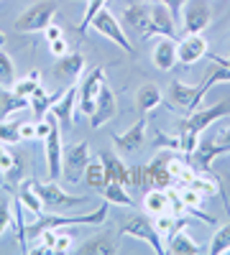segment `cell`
Segmentation results:
<instances>
[{
    "label": "cell",
    "mask_w": 230,
    "mask_h": 255,
    "mask_svg": "<svg viewBox=\"0 0 230 255\" xmlns=\"http://www.w3.org/2000/svg\"><path fill=\"white\" fill-rule=\"evenodd\" d=\"M138 3H149V0H138Z\"/></svg>",
    "instance_id": "obj_47"
},
{
    "label": "cell",
    "mask_w": 230,
    "mask_h": 255,
    "mask_svg": "<svg viewBox=\"0 0 230 255\" xmlns=\"http://www.w3.org/2000/svg\"><path fill=\"white\" fill-rule=\"evenodd\" d=\"M87 163H90V145H87V140H82L61 153V176L69 184H77L82 179V174H85Z\"/></svg>",
    "instance_id": "obj_7"
},
{
    "label": "cell",
    "mask_w": 230,
    "mask_h": 255,
    "mask_svg": "<svg viewBox=\"0 0 230 255\" xmlns=\"http://www.w3.org/2000/svg\"><path fill=\"white\" fill-rule=\"evenodd\" d=\"M143 133H146V115H141L128 130L125 133H120V135H113V143H115V148L120 153H136L138 148L143 145Z\"/></svg>",
    "instance_id": "obj_16"
},
{
    "label": "cell",
    "mask_w": 230,
    "mask_h": 255,
    "mask_svg": "<svg viewBox=\"0 0 230 255\" xmlns=\"http://www.w3.org/2000/svg\"><path fill=\"white\" fill-rule=\"evenodd\" d=\"M3 151H5V145H3V143H0V153H3Z\"/></svg>",
    "instance_id": "obj_45"
},
{
    "label": "cell",
    "mask_w": 230,
    "mask_h": 255,
    "mask_svg": "<svg viewBox=\"0 0 230 255\" xmlns=\"http://www.w3.org/2000/svg\"><path fill=\"white\" fill-rule=\"evenodd\" d=\"M156 3L166 5V8H169V13L177 18V15L182 13V8H184V3H187V0H156Z\"/></svg>",
    "instance_id": "obj_42"
},
{
    "label": "cell",
    "mask_w": 230,
    "mask_h": 255,
    "mask_svg": "<svg viewBox=\"0 0 230 255\" xmlns=\"http://www.w3.org/2000/svg\"><path fill=\"white\" fill-rule=\"evenodd\" d=\"M102 197H105L108 204H118V207H133V199L128 197L123 184H108L102 189Z\"/></svg>",
    "instance_id": "obj_31"
},
{
    "label": "cell",
    "mask_w": 230,
    "mask_h": 255,
    "mask_svg": "<svg viewBox=\"0 0 230 255\" xmlns=\"http://www.w3.org/2000/svg\"><path fill=\"white\" fill-rule=\"evenodd\" d=\"M77 97H79L77 87H74V84H69V87L61 92V97L51 105L49 113L59 120V128H61V130H72V125H74V102H77Z\"/></svg>",
    "instance_id": "obj_14"
},
{
    "label": "cell",
    "mask_w": 230,
    "mask_h": 255,
    "mask_svg": "<svg viewBox=\"0 0 230 255\" xmlns=\"http://www.w3.org/2000/svg\"><path fill=\"white\" fill-rule=\"evenodd\" d=\"M118 115V100H115V92L108 87V84H102L100 87V95L95 100V113L90 115V125L92 128H102L105 123H110L113 118Z\"/></svg>",
    "instance_id": "obj_12"
},
{
    "label": "cell",
    "mask_w": 230,
    "mask_h": 255,
    "mask_svg": "<svg viewBox=\"0 0 230 255\" xmlns=\"http://www.w3.org/2000/svg\"><path fill=\"white\" fill-rule=\"evenodd\" d=\"M36 191L38 197L44 199V207L54 209V212H64V209H77V207H85L90 202V197H74V194H67L56 181H49V184H38L36 181Z\"/></svg>",
    "instance_id": "obj_5"
},
{
    "label": "cell",
    "mask_w": 230,
    "mask_h": 255,
    "mask_svg": "<svg viewBox=\"0 0 230 255\" xmlns=\"http://www.w3.org/2000/svg\"><path fill=\"white\" fill-rule=\"evenodd\" d=\"M74 238L69 235V232H64V227H56V235H54V253L61 255V253H69L72 250V243Z\"/></svg>",
    "instance_id": "obj_36"
},
{
    "label": "cell",
    "mask_w": 230,
    "mask_h": 255,
    "mask_svg": "<svg viewBox=\"0 0 230 255\" xmlns=\"http://www.w3.org/2000/svg\"><path fill=\"white\" fill-rule=\"evenodd\" d=\"M182 20H184V33H202L207 26L213 23V10L207 0H187L182 8Z\"/></svg>",
    "instance_id": "obj_8"
},
{
    "label": "cell",
    "mask_w": 230,
    "mask_h": 255,
    "mask_svg": "<svg viewBox=\"0 0 230 255\" xmlns=\"http://www.w3.org/2000/svg\"><path fill=\"white\" fill-rule=\"evenodd\" d=\"M20 171H23V156H20V153H10V151L0 153V174H3L5 179L18 181Z\"/></svg>",
    "instance_id": "obj_27"
},
{
    "label": "cell",
    "mask_w": 230,
    "mask_h": 255,
    "mask_svg": "<svg viewBox=\"0 0 230 255\" xmlns=\"http://www.w3.org/2000/svg\"><path fill=\"white\" fill-rule=\"evenodd\" d=\"M18 199H20V207H26L31 215H41L44 212V199L38 197V191H36V181L33 179H28V181H23L20 184V189H18Z\"/></svg>",
    "instance_id": "obj_26"
},
{
    "label": "cell",
    "mask_w": 230,
    "mask_h": 255,
    "mask_svg": "<svg viewBox=\"0 0 230 255\" xmlns=\"http://www.w3.org/2000/svg\"><path fill=\"white\" fill-rule=\"evenodd\" d=\"M28 102H31V110H33V120H44L46 113L51 110V105L56 102V97L49 95L44 87H38V90L28 97Z\"/></svg>",
    "instance_id": "obj_28"
},
{
    "label": "cell",
    "mask_w": 230,
    "mask_h": 255,
    "mask_svg": "<svg viewBox=\"0 0 230 255\" xmlns=\"http://www.w3.org/2000/svg\"><path fill=\"white\" fill-rule=\"evenodd\" d=\"M46 143V171H49V179L56 181L61 176V128H59V120L54 118V125H51V133L44 138Z\"/></svg>",
    "instance_id": "obj_13"
},
{
    "label": "cell",
    "mask_w": 230,
    "mask_h": 255,
    "mask_svg": "<svg viewBox=\"0 0 230 255\" xmlns=\"http://www.w3.org/2000/svg\"><path fill=\"white\" fill-rule=\"evenodd\" d=\"M100 161H102V166H105L108 184H123V186H128L131 171H128V166H125L120 158H115V156L108 153V151H102V153H100Z\"/></svg>",
    "instance_id": "obj_21"
},
{
    "label": "cell",
    "mask_w": 230,
    "mask_h": 255,
    "mask_svg": "<svg viewBox=\"0 0 230 255\" xmlns=\"http://www.w3.org/2000/svg\"><path fill=\"white\" fill-rule=\"evenodd\" d=\"M151 15H154V36L177 38V18L169 13V8L156 3V5H151Z\"/></svg>",
    "instance_id": "obj_23"
},
{
    "label": "cell",
    "mask_w": 230,
    "mask_h": 255,
    "mask_svg": "<svg viewBox=\"0 0 230 255\" xmlns=\"http://www.w3.org/2000/svg\"><path fill=\"white\" fill-rule=\"evenodd\" d=\"M118 232H120L123 238H136V240L149 243V248H151L156 255H164V253H166L159 230H156V225L149 220V215H133V217H128V220L120 225Z\"/></svg>",
    "instance_id": "obj_4"
},
{
    "label": "cell",
    "mask_w": 230,
    "mask_h": 255,
    "mask_svg": "<svg viewBox=\"0 0 230 255\" xmlns=\"http://www.w3.org/2000/svg\"><path fill=\"white\" fill-rule=\"evenodd\" d=\"M161 100H164V95L159 90V84L146 82V84H141V87L136 90V110L141 115H146V113H151L154 108H159Z\"/></svg>",
    "instance_id": "obj_20"
},
{
    "label": "cell",
    "mask_w": 230,
    "mask_h": 255,
    "mask_svg": "<svg viewBox=\"0 0 230 255\" xmlns=\"http://www.w3.org/2000/svg\"><path fill=\"white\" fill-rule=\"evenodd\" d=\"M177 56L184 67H190V64H197L200 59L207 56V41L202 33H190L187 38H182L177 44Z\"/></svg>",
    "instance_id": "obj_15"
},
{
    "label": "cell",
    "mask_w": 230,
    "mask_h": 255,
    "mask_svg": "<svg viewBox=\"0 0 230 255\" xmlns=\"http://www.w3.org/2000/svg\"><path fill=\"white\" fill-rule=\"evenodd\" d=\"M31 138H36V123L23 120L20 123V140H31Z\"/></svg>",
    "instance_id": "obj_41"
},
{
    "label": "cell",
    "mask_w": 230,
    "mask_h": 255,
    "mask_svg": "<svg viewBox=\"0 0 230 255\" xmlns=\"http://www.w3.org/2000/svg\"><path fill=\"white\" fill-rule=\"evenodd\" d=\"M108 220V202H102L90 215H74V217H61V215H38L33 225L26 227V238L36 240L41 230H56V227H77V225H102Z\"/></svg>",
    "instance_id": "obj_2"
},
{
    "label": "cell",
    "mask_w": 230,
    "mask_h": 255,
    "mask_svg": "<svg viewBox=\"0 0 230 255\" xmlns=\"http://www.w3.org/2000/svg\"><path fill=\"white\" fill-rule=\"evenodd\" d=\"M105 84V69L102 67H95L85 82H82V90H79V110L85 115H92L95 113V100L100 95V87Z\"/></svg>",
    "instance_id": "obj_11"
},
{
    "label": "cell",
    "mask_w": 230,
    "mask_h": 255,
    "mask_svg": "<svg viewBox=\"0 0 230 255\" xmlns=\"http://www.w3.org/2000/svg\"><path fill=\"white\" fill-rule=\"evenodd\" d=\"M120 248H118V240L113 235H95V238H87V243H82L77 248L79 255H115Z\"/></svg>",
    "instance_id": "obj_22"
},
{
    "label": "cell",
    "mask_w": 230,
    "mask_h": 255,
    "mask_svg": "<svg viewBox=\"0 0 230 255\" xmlns=\"http://www.w3.org/2000/svg\"><path fill=\"white\" fill-rule=\"evenodd\" d=\"M90 28H92L95 33H100V36H105L108 41H113V44L120 46L125 54H133V44L128 41V36H125V31H123V26H120V20H118L113 13H108L105 8H102V10L92 18Z\"/></svg>",
    "instance_id": "obj_6"
},
{
    "label": "cell",
    "mask_w": 230,
    "mask_h": 255,
    "mask_svg": "<svg viewBox=\"0 0 230 255\" xmlns=\"http://www.w3.org/2000/svg\"><path fill=\"white\" fill-rule=\"evenodd\" d=\"M85 184L95 191H102L108 186V176H105V166L102 161H95V163H87L85 168Z\"/></svg>",
    "instance_id": "obj_29"
},
{
    "label": "cell",
    "mask_w": 230,
    "mask_h": 255,
    "mask_svg": "<svg viewBox=\"0 0 230 255\" xmlns=\"http://www.w3.org/2000/svg\"><path fill=\"white\" fill-rule=\"evenodd\" d=\"M3 179H5V176H3V174H0V186H5V181H3Z\"/></svg>",
    "instance_id": "obj_44"
},
{
    "label": "cell",
    "mask_w": 230,
    "mask_h": 255,
    "mask_svg": "<svg viewBox=\"0 0 230 255\" xmlns=\"http://www.w3.org/2000/svg\"><path fill=\"white\" fill-rule=\"evenodd\" d=\"M38 87H41V74L33 69V72H28L23 79H15L10 90H13L15 95H20V97H31Z\"/></svg>",
    "instance_id": "obj_30"
},
{
    "label": "cell",
    "mask_w": 230,
    "mask_h": 255,
    "mask_svg": "<svg viewBox=\"0 0 230 255\" xmlns=\"http://www.w3.org/2000/svg\"><path fill=\"white\" fill-rule=\"evenodd\" d=\"M105 3L108 0H87V8H85V18L79 20V26H77V31L79 33H87V28H90V23H92V18L105 8Z\"/></svg>",
    "instance_id": "obj_35"
},
{
    "label": "cell",
    "mask_w": 230,
    "mask_h": 255,
    "mask_svg": "<svg viewBox=\"0 0 230 255\" xmlns=\"http://www.w3.org/2000/svg\"><path fill=\"white\" fill-rule=\"evenodd\" d=\"M166 97H169V102L174 105V108H182L187 115L195 113L200 108L202 102V92L200 87H192V84H184V82H172L169 84V92H166Z\"/></svg>",
    "instance_id": "obj_10"
},
{
    "label": "cell",
    "mask_w": 230,
    "mask_h": 255,
    "mask_svg": "<svg viewBox=\"0 0 230 255\" xmlns=\"http://www.w3.org/2000/svg\"><path fill=\"white\" fill-rule=\"evenodd\" d=\"M28 108H31L28 97H20V95H15L8 87H0V120L10 118L18 110H28Z\"/></svg>",
    "instance_id": "obj_25"
},
{
    "label": "cell",
    "mask_w": 230,
    "mask_h": 255,
    "mask_svg": "<svg viewBox=\"0 0 230 255\" xmlns=\"http://www.w3.org/2000/svg\"><path fill=\"white\" fill-rule=\"evenodd\" d=\"M223 253H230V222L218 227L215 238L210 243V255H223Z\"/></svg>",
    "instance_id": "obj_32"
},
{
    "label": "cell",
    "mask_w": 230,
    "mask_h": 255,
    "mask_svg": "<svg viewBox=\"0 0 230 255\" xmlns=\"http://www.w3.org/2000/svg\"><path fill=\"white\" fill-rule=\"evenodd\" d=\"M166 253H174V255H197L200 253V245L187 235L184 227L174 230L169 238H166Z\"/></svg>",
    "instance_id": "obj_24"
},
{
    "label": "cell",
    "mask_w": 230,
    "mask_h": 255,
    "mask_svg": "<svg viewBox=\"0 0 230 255\" xmlns=\"http://www.w3.org/2000/svg\"><path fill=\"white\" fill-rule=\"evenodd\" d=\"M146 215H154V217H161V215H172V197H169V189H149L146 191Z\"/></svg>",
    "instance_id": "obj_19"
},
{
    "label": "cell",
    "mask_w": 230,
    "mask_h": 255,
    "mask_svg": "<svg viewBox=\"0 0 230 255\" xmlns=\"http://www.w3.org/2000/svg\"><path fill=\"white\" fill-rule=\"evenodd\" d=\"M13 82H15V64H13V59L5 51H0V87L10 90Z\"/></svg>",
    "instance_id": "obj_33"
},
{
    "label": "cell",
    "mask_w": 230,
    "mask_h": 255,
    "mask_svg": "<svg viewBox=\"0 0 230 255\" xmlns=\"http://www.w3.org/2000/svg\"><path fill=\"white\" fill-rule=\"evenodd\" d=\"M56 3L51 0H41V3H33L31 8H26L15 18L13 28L18 33H36V31H44L49 23H54V15H56Z\"/></svg>",
    "instance_id": "obj_3"
},
{
    "label": "cell",
    "mask_w": 230,
    "mask_h": 255,
    "mask_svg": "<svg viewBox=\"0 0 230 255\" xmlns=\"http://www.w3.org/2000/svg\"><path fill=\"white\" fill-rule=\"evenodd\" d=\"M190 186H195V189L200 191V194H205L207 199H210V197L215 194V191H218V186H215L213 181H205V179H200V176H195V179L190 181Z\"/></svg>",
    "instance_id": "obj_38"
},
{
    "label": "cell",
    "mask_w": 230,
    "mask_h": 255,
    "mask_svg": "<svg viewBox=\"0 0 230 255\" xmlns=\"http://www.w3.org/2000/svg\"><path fill=\"white\" fill-rule=\"evenodd\" d=\"M82 72H85V56L79 51H69L54 61V74L61 82H77V77H82Z\"/></svg>",
    "instance_id": "obj_17"
},
{
    "label": "cell",
    "mask_w": 230,
    "mask_h": 255,
    "mask_svg": "<svg viewBox=\"0 0 230 255\" xmlns=\"http://www.w3.org/2000/svg\"><path fill=\"white\" fill-rule=\"evenodd\" d=\"M49 46H51V54H54V56H64V54H69V44L64 41V36H61V38H54Z\"/></svg>",
    "instance_id": "obj_39"
},
{
    "label": "cell",
    "mask_w": 230,
    "mask_h": 255,
    "mask_svg": "<svg viewBox=\"0 0 230 255\" xmlns=\"http://www.w3.org/2000/svg\"><path fill=\"white\" fill-rule=\"evenodd\" d=\"M151 61H154V67L161 69V72H172L177 67V41L169 38V36H161L156 41V46H154V54H151Z\"/></svg>",
    "instance_id": "obj_18"
},
{
    "label": "cell",
    "mask_w": 230,
    "mask_h": 255,
    "mask_svg": "<svg viewBox=\"0 0 230 255\" xmlns=\"http://www.w3.org/2000/svg\"><path fill=\"white\" fill-rule=\"evenodd\" d=\"M123 23L131 31L141 33V38H151L154 36V15H151V5L149 3H136L123 10Z\"/></svg>",
    "instance_id": "obj_9"
},
{
    "label": "cell",
    "mask_w": 230,
    "mask_h": 255,
    "mask_svg": "<svg viewBox=\"0 0 230 255\" xmlns=\"http://www.w3.org/2000/svg\"><path fill=\"white\" fill-rule=\"evenodd\" d=\"M0 143H3V145L20 143V123H5V120H0Z\"/></svg>",
    "instance_id": "obj_34"
},
{
    "label": "cell",
    "mask_w": 230,
    "mask_h": 255,
    "mask_svg": "<svg viewBox=\"0 0 230 255\" xmlns=\"http://www.w3.org/2000/svg\"><path fill=\"white\" fill-rule=\"evenodd\" d=\"M210 143H213V148H215V153H218V156L230 153V128L220 130L218 135H210Z\"/></svg>",
    "instance_id": "obj_37"
},
{
    "label": "cell",
    "mask_w": 230,
    "mask_h": 255,
    "mask_svg": "<svg viewBox=\"0 0 230 255\" xmlns=\"http://www.w3.org/2000/svg\"><path fill=\"white\" fill-rule=\"evenodd\" d=\"M225 115H230V100H223V102L213 105V108L195 110V113H190L187 118H182V120L177 123V138H179V145H182V153L190 158L192 151L197 148L200 133H205L215 120H220V118H225Z\"/></svg>",
    "instance_id": "obj_1"
},
{
    "label": "cell",
    "mask_w": 230,
    "mask_h": 255,
    "mask_svg": "<svg viewBox=\"0 0 230 255\" xmlns=\"http://www.w3.org/2000/svg\"><path fill=\"white\" fill-rule=\"evenodd\" d=\"M44 36H46V41H49V44H51L54 38H61V28H59L56 23H49V26L44 28Z\"/></svg>",
    "instance_id": "obj_43"
},
{
    "label": "cell",
    "mask_w": 230,
    "mask_h": 255,
    "mask_svg": "<svg viewBox=\"0 0 230 255\" xmlns=\"http://www.w3.org/2000/svg\"><path fill=\"white\" fill-rule=\"evenodd\" d=\"M3 41H5V36H3V33H0V44H3Z\"/></svg>",
    "instance_id": "obj_46"
},
{
    "label": "cell",
    "mask_w": 230,
    "mask_h": 255,
    "mask_svg": "<svg viewBox=\"0 0 230 255\" xmlns=\"http://www.w3.org/2000/svg\"><path fill=\"white\" fill-rule=\"evenodd\" d=\"M8 225H10V207L8 202H0V235L8 230Z\"/></svg>",
    "instance_id": "obj_40"
}]
</instances>
